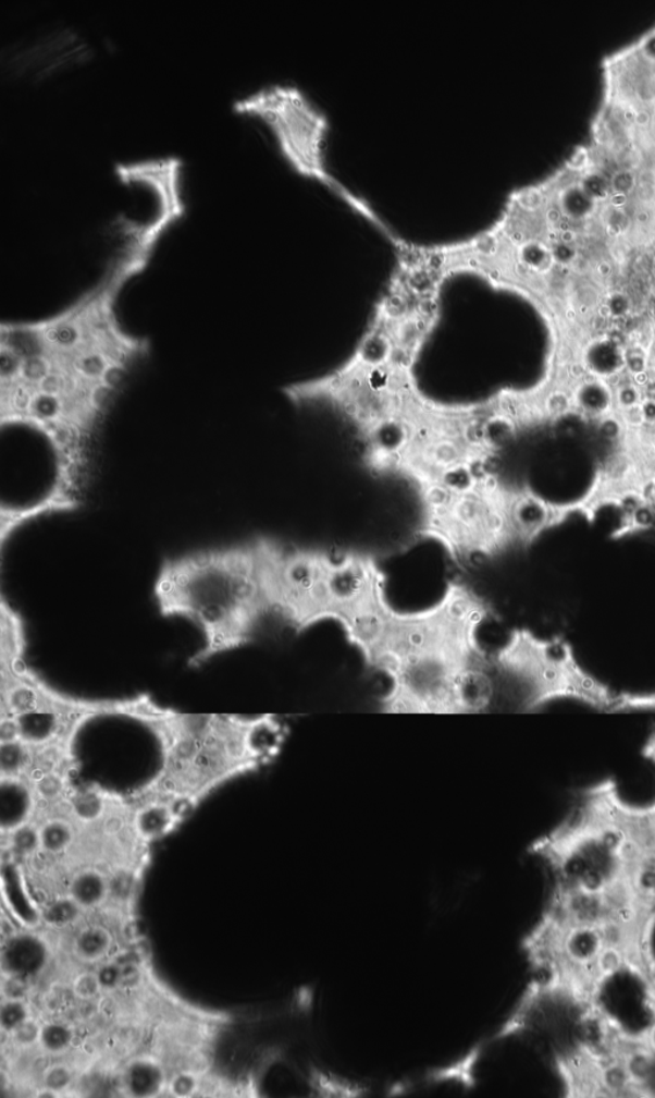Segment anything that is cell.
Masks as SVG:
<instances>
[{
  "instance_id": "cell-22",
  "label": "cell",
  "mask_w": 655,
  "mask_h": 1098,
  "mask_svg": "<svg viewBox=\"0 0 655 1098\" xmlns=\"http://www.w3.org/2000/svg\"><path fill=\"white\" fill-rule=\"evenodd\" d=\"M67 984L77 1002H98L106 995L94 968H78L72 974Z\"/></svg>"
},
{
  "instance_id": "cell-3",
  "label": "cell",
  "mask_w": 655,
  "mask_h": 1098,
  "mask_svg": "<svg viewBox=\"0 0 655 1098\" xmlns=\"http://www.w3.org/2000/svg\"><path fill=\"white\" fill-rule=\"evenodd\" d=\"M418 535L442 545L457 563L526 549L566 520L553 503L528 485L505 481L485 469L417 490Z\"/></svg>"
},
{
  "instance_id": "cell-14",
  "label": "cell",
  "mask_w": 655,
  "mask_h": 1098,
  "mask_svg": "<svg viewBox=\"0 0 655 1098\" xmlns=\"http://www.w3.org/2000/svg\"><path fill=\"white\" fill-rule=\"evenodd\" d=\"M62 892L75 901L86 914L97 915L109 905V870L106 865H78L65 877Z\"/></svg>"
},
{
  "instance_id": "cell-29",
  "label": "cell",
  "mask_w": 655,
  "mask_h": 1098,
  "mask_svg": "<svg viewBox=\"0 0 655 1098\" xmlns=\"http://www.w3.org/2000/svg\"><path fill=\"white\" fill-rule=\"evenodd\" d=\"M606 308L609 313H613L614 316H621L629 309V300L623 294H613L609 297Z\"/></svg>"
},
{
  "instance_id": "cell-15",
  "label": "cell",
  "mask_w": 655,
  "mask_h": 1098,
  "mask_svg": "<svg viewBox=\"0 0 655 1098\" xmlns=\"http://www.w3.org/2000/svg\"><path fill=\"white\" fill-rule=\"evenodd\" d=\"M39 803L27 778H0V825L9 833L38 817Z\"/></svg>"
},
{
  "instance_id": "cell-7",
  "label": "cell",
  "mask_w": 655,
  "mask_h": 1098,
  "mask_svg": "<svg viewBox=\"0 0 655 1098\" xmlns=\"http://www.w3.org/2000/svg\"><path fill=\"white\" fill-rule=\"evenodd\" d=\"M496 695L522 712L570 700L613 712L618 694L588 671L563 637L543 638L515 630L505 646L491 658Z\"/></svg>"
},
{
  "instance_id": "cell-5",
  "label": "cell",
  "mask_w": 655,
  "mask_h": 1098,
  "mask_svg": "<svg viewBox=\"0 0 655 1098\" xmlns=\"http://www.w3.org/2000/svg\"><path fill=\"white\" fill-rule=\"evenodd\" d=\"M260 537L271 614L298 632L339 622L368 598L376 584L375 559L366 552H331Z\"/></svg>"
},
{
  "instance_id": "cell-18",
  "label": "cell",
  "mask_w": 655,
  "mask_h": 1098,
  "mask_svg": "<svg viewBox=\"0 0 655 1098\" xmlns=\"http://www.w3.org/2000/svg\"><path fill=\"white\" fill-rule=\"evenodd\" d=\"M69 894L54 893L39 905L41 925L60 934H70L89 918Z\"/></svg>"
},
{
  "instance_id": "cell-20",
  "label": "cell",
  "mask_w": 655,
  "mask_h": 1098,
  "mask_svg": "<svg viewBox=\"0 0 655 1098\" xmlns=\"http://www.w3.org/2000/svg\"><path fill=\"white\" fill-rule=\"evenodd\" d=\"M572 403L584 416L603 419L613 416L615 392L602 381L584 382L573 392Z\"/></svg>"
},
{
  "instance_id": "cell-24",
  "label": "cell",
  "mask_w": 655,
  "mask_h": 1098,
  "mask_svg": "<svg viewBox=\"0 0 655 1098\" xmlns=\"http://www.w3.org/2000/svg\"><path fill=\"white\" fill-rule=\"evenodd\" d=\"M202 1075L196 1068L182 1066L171 1072L165 1095L177 1098H188L201 1094Z\"/></svg>"
},
{
  "instance_id": "cell-17",
  "label": "cell",
  "mask_w": 655,
  "mask_h": 1098,
  "mask_svg": "<svg viewBox=\"0 0 655 1098\" xmlns=\"http://www.w3.org/2000/svg\"><path fill=\"white\" fill-rule=\"evenodd\" d=\"M39 1056L47 1060L71 1059L82 1042V1027L64 1016L41 1017Z\"/></svg>"
},
{
  "instance_id": "cell-1",
  "label": "cell",
  "mask_w": 655,
  "mask_h": 1098,
  "mask_svg": "<svg viewBox=\"0 0 655 1098\" xmlns=\"http://www.w3.org/2000/svg\"><path fill=\"white\" fill-rule=\"evenodd\" d=\"M158 248L138 232L114 236L103 272L53 315L0 325V426L47 441L53 481L27 504L32 521L71 513L89 490L101 432L134 370L150 352L126 329L120 300Z\"/></svg>"
},
{
  "instance_id": "cell-23",
  "label": "cell",
  "mask_w": 655,
  "mask_h": 1098,
  "mask_svg": "<svg viewBox=\"0 0 655 1098\" xmlns=\"http://www.w3.org/2000/svg\"><path fill=\"white\" fill-rule=\"evenodd\" d=\"M41 1016L38 1014L22 1023L10 1036L4 1037L10 1042V1049L17 1056H28L38 1051L41 1034Z\"/></svg>"
},
{
  "instance_id": "cell-31",
  "label": "cell",
  "mask_w": 655,
  "mask_h": 1098,
  "mask_svg": "<svg viewBox=\"0 0 655 1098\" xmlns=\"http://www.w3.org/2000/svg\"><path fill=\"white\" fill-rule=\"evenodd\" d=\"M642 392L644 399L655 400V380L651 378V381L645 385Z\"/></svg>"
},
{
  "instance_id": "cell-27",
  "label": "cell",
  "mask_w": 655,
  "mask_h": 1098,
  "mask_svg": "<svg viewBox=\"0 0 655 1098\" xmlns=\"http://www.w3.org/2000/svg\"><path fill=\"white\" fill-rule=\"evenodd\" d=\"M643 399V392L632 383H622L615 390V404L618 411L642 404Z\"/></svg>"
},
{
  "instance_id": "cell-4",
  "label": "cell",
  "mask_w": 655,
  "mask_h": 1098,
  "mask_svg": "<svg viewBox=\"0 0 655 1098\" xmlns=\"http://www.w3.org/2000/svg\"><path fill=\"white\" fill-rule=\"evenodd\" d=\"M491 427L483 402H440L415 381L387 430L367 443L363 461L374 474L404 478L417 490L455 481L483 471L497 456Z\"/></svg>"
},
{
  "instance_id": "cell-16",
  "label": "cell",
  "mask_w": 655,
  "mask_h": 1098,
  "mask_svg": "<svg viewBox=\"0 0 655 1098\" xmlns=\"http://www.w3.org/2000/svg\"><path fill=\"white\" fill-rule=\"evenodd\" d=\"M121 797L119 792L92 783L84 788L75 786L62 806L79 827L98 829Z\"/></svg>"
},
{
  "instance_id": "cell-13",
  "label": "cell",
  "mask_w": 655,
  "mask_h": 1098,
  "mask_svg": "<svg viewBox=\"0 0 655 1098\" xmlns=\"http://www.w3.org/2000/svg\"><path fill=\"white\" fill-rule=\"evenodd\" d=\"M171 1069L163 1058L137 1053L123 1061L116 1072L115 1087L123 1096L157 1097L165 1095Z\"/></svg>"
},
{
  "instance_id": "cell-8",
  "label": "cell",
  "mask_w": 655,
  "mask_h": 1098,
  "mask_svg": "<svg viewBox=\"0 0 655 1098\" xmlns=\"http://www.w3.org/2000/svg\"><path fill=\"white\" fill-rule=\"evenodd\" d=\"M91 49L84 36L70 27H57L11 50V70L18 77L42 82L89 60Z\"/></svg>"
},
{
  "instance_id": "cell-28",
  "label": "cell",
  "mask_w": 655,
  "mask_h": 1098,
  "mask_svg": "<svg viewBox=\"0 0 655 1098\" xmlns=\"http://www.w3.org/2000/svg\"><path fill=\"white\" fill-rule=\"evenodd\" d=\"M642 755L645 760L652 762V765L655 767V729L650 733V736H647L646 740L644 741V745L642 747ZM645 809L647 813V817L651 818L655 829V800H653L652 803L645 804Z\"/></svg>"
},
{
  "instance_id": "cell-10",
  "label": "cell",
  "mask_w": 655,
  "mask_h": 1098,
  "mask_svg": "<svg viewBox=\"0 0 655 1098\" xmlns=\"http://www.w3.org/2000/svg\"><path fill=\"white\" fill-rule=\"evenodd\" d=\"M12 718L17 724V740L32 746L52 744L76 746L79 732L96 719L87 715H64V712H32Z\"/></svg>"
},
{
  "instance_id": "cell-30",
  "label": "cell",
  "mask_w": 655,
  "mask_h": 1098,
  "mask_svg": "<svg viewBox=\"0 0 655 1098\" xmlns=\"http://www.w3.org/2000/svg\"><path fill=\"white\" fill-rule=\"evenodd\" d=\"M625 366H628L634 375L643 373L646 366L645 356L639 351L632 352L628 356L625 355Z\"/></svg>"
},
{
  "instance_id": "cell-9",
  "label": "cell",
  "mask_w": 655,
  "mask_h": 1098,
  "mask_svg": "<svg viewBox=\"0 0 655 1098\" xmlns=\"http://www.w3.org/2000/svg\"><path fill=\"white\" fill-rule=\"evenodd\" d=\"M53 959V943L34 929H17L4 937L3 976L26 978L38 985L52 968Z\"/></svg>"
},
{
  "instance_id": "cell-26",
  "label": "cell",
  "mask_w": 655,
  "mask_h": 1098,
  "mask_svg": "<svg viewBox=\"0 0 655 1098\" xmlns=\"http://www.w3.org/2000/svg\"><path fill=\"white\" fill-rule=\"evenodd\" d=\"M654 711L655 691L645 694H618L613 712Z\"/></svg>"
},
{
  "instance_id": "cell-21",
  "label": "cell",
  "mask_w": 655,
  "mask_h": 1098,
  "mask_svg": "<svg viewBox=\"0 0 655 1098\" xmlns=\"http://www.w3.org/2000/svg\"><path fill=\"white\" fill-rule=\"evenodd\" d=\"M33 747L24 741L0 743V778H26L32 772Z\"/></svg>"
},
{
  "instance_id": "cell-2",
  "label": "cell",
  "mask_w": 655,
  "mask_h": 1098,
  "mask_svg": "<svg viewBox=\"0 0 655 1098\" xmlns=\"http://www.w3.org/2000/svg\"><path fill=\"white\" fill-rule=\"evenodd\" d=\"M152 596L164 618L185 620L200 630L202 646L188 666L199 668L242 649L272 615L259 536L163 560Z\"/></svg>"
},
{
  "instance_id": "cell-25",
  "label": "cell",
  "mask_w": 655,
  "mask_h": 1098,
  "mask_svg": "<svg viewBox=\"0 0 655 1098\" xmlns=\"http://www.w3.org/2000/svg\"><path fill=\"white\" fill-rule=\"evenodd\" d=\"M35 1012L32 1000L3 999L0 1009V1028L3 1037L10 1036L22 1023L30 1020Z\"/></svg>"
},
{
  "instance_id": "cell-19",
  "label": "cell",
  "mask_w": 655,
  "mask_h": 1098,
  "mask_svg": "<svg viewBox=\"0 0 655 1098\" xmlns=\"http://www.w3.org/2000/svg\"><path fill=\"white\" fill-rule=\"evenodd\" d=\"M36 1094L39 1096L61 1097L71 1094L78 1086L79 1073L77 1064L70 1059L44 1061L39 1069Z\"/></svg>"
},
{
  "instance_id": "cell-12",
  "label": "cell",
  "mask_w": 655,
  "mask_h": 1098,
  "mask_svg": "<svg viewBox=\"0 0 655 1098\" xmlns=\"http://www.w3.org/2000/svg\"><path fill=\"white\" fill-rule=\"evenodd\" d=\"M131 804L129 828L135 840L145 847L166 838L184 823L176 804L169 800L157 797L133 798Z\"/></svg>"
},
{
  "instance_id": "cell-11",
  "label": "cell",
  "mask_w": 655,
  "mask_h": 1098,
  "mask_svg": "<svg viewBox=\"0 0 655 1098\" xmlns=\"http://www.w3.org/2000/svg\"><path fill=\"white\" fill-rule=\"evenodd\" d=\"M90 915L69 936L67 954L77 968H97L120 951L119 936L111 923Z\"/></svg>"
},
{
  "instance_id": "cell-6",
  "label": "cell",
  "mask_w": 655,
  "mask_h": 1098,
  "mask_svg": "<svg viewBox=\"0 0 655 1098\" xmlns=\"http://www.w3.org/2000/svg\"><path fill=\"white\" fill-rule=\"evenodd\" d=\"M233 111L263 126L298 176L325 187L388 240L397 235L367 199L331 171L326 158L330 120L300 87L291 84L259 87L238 98Z\"/></svg>"
}]
</instances>
